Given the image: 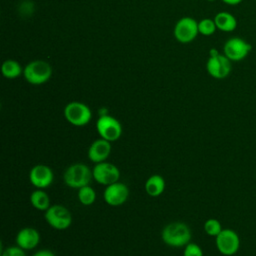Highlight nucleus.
<instances>
[{"label": "nucleus", "instance_id": "nucleus-1", "mask_svg": "<svg viewBox=\"0 0 256 256\" xmlns=\"http://www.w3.org/2000/svg\"><path fill=\"white\" fill-rule=\"evenodd\" d=\"M191 230L189 226L183 222H171L162 230L163 242L173 248L185 247L191 242Z\"/></svg>", "mask_w": 256, "mask_h": 256}, {"label": "nucleus", "instance_id": "nucleus-2", "mask_svg": "<svg viewBox=\"0 0 256 256\" xmlns=\"http://www.w3.org/2000/svg\"><path fill=\"white\" fill-rule=\"evenodd\" d=\"M92 178V170L84 163L71 164L63 174L64 183L68 187L74 189L89 185Z\"/></svg>", "mask_w": 256, "mask_h": 256}, {"label": "nucleus", "instance_id": "nucleus-3", "mask_svg": "<svg viewBox=\"0 0 256 256\" xmlns=\"http://www.w3.org/2000/svg\"><path fill=\"white\" fill-rule=\"evenodd\" d=\"M64 117L73 126L82 127L91 121L92 112L86 104L78 101H72L65 106Z\"/></svg>", "mask_w": 256, "mask_h": 256}, {"label": "nucleus", "instance_id": "nucleus-4", "mask_svg": "<svg viewBox=\"0 0 256 256\" xmlns=\"http://www.w3.org/2000/svg\"><path fill=\"white\" fill-rule=\"evenodd\" d=\"M23 73L27 82L33 85H40L50 79L52 68L46 61L35 60L25 66Z\"/></svg>", "mask_w": 256, "mask_h": 256}, {"label": "nucleus", "instance_id": "nucleus-5", "mask_svg": "<svg viewBox=\"0 0 256 256\" xmlns=\"http://www.w3.org/2000/svg\"><path fill=\"white\" fill-rule=\"evenodd\" d=\"M232 69L231 60L224 54L218 53L215 49L210 51V56L206 63V70L210 76L215 79L226 78Z\"/></svg>", "mask_w": 256, "mask_h": 256}, {"label": "nucleus", "instance_id": "nucleus-6", "mask_svg": "<svg viewBox=\"0 0 256 256\" xmlns=\"http://www.w3.org/2000/svg\"><path fill=\"white\" fill-rule=\"evenodd\" d=\"M46 222L56 230H65L72 224V214L63 205H51L44 213Z\"/></svg>", "mask_w": 256, "mask_h": 256}, {"label": "nucleus", "instance_id": "nucleus-7", "mask_svg": "<svg viewBox=\"0 0 256 256\" xmlns=\"http://www.w3.org/2000/svg\"><path fill=\"white\" fill-rule=\"evenodd\" d=\"M96 129L101 138L114 142L122 135V125L113 116L108 114L101 115L96 123Z\"/></svg>", "mask_w": 256, "mask_h": 256}, {"label": "nucleus", "instance_id": "nucleus-8", "mask_svg": "<svg viewBox=\"0 0 256 256\" xmlns=\"http://www.w3.org/2000/svg\"><path fill=\"white\" fill-rule=\"evenodd\" d=\"M215 244L220 254L224 256H232L239 250L240 238L234 230L226 228L215 237Z\"/></svg>", "mask_w": 256, "mask_h": 256}, {"label": "nucleus", "instance_id": "nucleus-9", "mask_svg": "<svg viewBox=\"0 0 256 256\" xmlns=\"http://www.w3.org/2000/svg\"><path fill=\"white\" fill-rule=\"evenodd\" d=\"M252 50V45L240 37L228 39L223 47L224 55L231 61H241L245 59Z\"/></svg>", "mask_w": 256, "mask_h": 256}, {"label": "nucleus", "instance_id": "nucleus-10", "mask_svg": "<svg viewBox=\"0 0 256 256\" xmlns=\"http://www.w3.org/2000/svg\"><path fill=\"white\" fill-rule=\"evenodd\" d=\"M92 174L93 179L97 183L105 186L113 184L120 179V170L118 167L106 161L95 164L92 169Z\"/></svg>", "mask_w": 256, "mask_h": 256}, {"label": "nucleus", "instance_id": "nucleus-11", "mask_svg": "<svg viewBox=\"0 0 256 256\" xmlns=\"http://www.w3.org/2000/svg\"><path fill=\"white\" fill-rule=\"evenodd\" d=\"M198 33V22L191 17L181 18L174 27V36L181 43L192 42Z\"/></svg>", "mask_w": 256, "mask_h": 256}, {"label": "nucleus", "instance_id": "nucleus-12", "mask_svg": "<svg viewBox=\"0 0 256 256\" xmlns=\"http://www.w3.org/2000/svg\"><path fill=\"white\" fill-rule=\"evenodd\" d=\"M129 197V189L126 184L117 181L113 184L106 186L103 192V198L105 202L113 207L124 204Z\"/></svg>", "mask_w": 256, "mask_h": 256}, {"label": "nucleus", "instance_id": "nucleus-13", "mask_svg": "<svg viewBox=\"0 0 256 256\" xmlns=\"http://www.w3.org/2000/svg\"><path fill=\"white\" fill-rule=\"evenodd\" d=\"M54 174L52 169L45 164H36L29 172L30 183L38 189L49 187L52 184Z\"/></svg>", "mask_w": 256, "mask_h": 256}, {"label": "nucleus", "instance_id": "nucleus-14", "mask_svg": "<svg viewBox=\"0 0 256 256\" xmlns=\"http://www.w3.org/2000/svg\"><path fill=\"white\" fill-rule=\"evenodd\" d=\"M112 147H111V142L107 141L103 138H99L94 140L91 145L88 148V158L90 161L94 162L95 164L104 162L107 160L111 153Z\"/></svg>", "mask_w": 256, "mask_h": 256}, {"label": "nucleus", "instance_id": "nucleus-15", "mask_svg": "<svg viewBox=\"0 0 256 256\" xmlns=\"http://www.w3.org/2000/svg\"><path fill=\"white\" fill-rule=\"evenodd\" d=\"M17 246L24 250H31L38 246L40 242V233L33 227H25L19 230L15 238Z\"/></svg>", "mask_w": 256, "mask_h": 256}, {"label": "nucleus", "instance_id": "nucleus-16", "mask_svg": "<svg viewBox=\"0 0 256 256\" xmlns=\"http://www.w3.org/2000/svg\"><path fill=\"white\" fill-rule=\"evenodd\" d=\"M165 180L161 175L154 174L150 176L144 185L146 193L151 197L160 196L165 190Z\"/></svg>", "mask_w": 256, "mask_h": 256}, {"label": "nucleus", "instance_id": "nucleus-17", "mask_svg": "<svg viewBox=\"0 0 256 256\" xmlns=\"http://www.w3.org/2000/svg\"><path fill=\"white\" fill-rule=\"evenodd\" d=\"M214 22L216 24L217 29L223 32H231L237 27L236 18L229 12H219L214 17Z\"/></svg>", "mask_w": 256, "mask_h": 256}, {"label": "nucleus", "instance_id": "nucleus-18", "mask_svg": "<svg viewBox=\"0 0 256 256\" xmlns=\"http://www.w3.org/2000/svg\"><path fill=\"white\" fill-rule=\"evenodd\" d=\"M30 203L35 209L44 212L51 206L49 195L43 189L38 188L30 194Z\"/></svg>", "mask_w": 256, "mask_h": 256}, {"label": "nucleus", "instance_id": "nucleus-19", "mask_svg": "<svg viewBox=\"0 0 256 256\" xmlns=\"http://www.w3.org/2000/svg\"><path fill=\"white\" fill-rule=\"evenodd\" d=\"M1 71L4 77L8 79H13L18 77L22 73V68L20 64L15 60H6L2 64Z\"/></svg>", "mask_w": 256, "mask_h": 256}, {"label": "nucleus", "instance_id": "nucleus-20", "mask_svg": "<svg viewBox=\"0 0 256 256\" xmlns=\"http://www.w3.org/2000/svg\"><path fill=\"white\" fill-rule=\"evenodd\" d=\"M77 197H78L79 202L82 205L90 206V205L94 204V202L96 200V192L91 186L86 185V186L78 189Z\"/></svg>", "mask_w": 256, "mask_h": 256}, {"label": "nucleus", "instance_id": "nucleus-21", "mask_svg": "<svg viewBox=\"0 0 256 256\" xmlns=\"http://www.w3.org/2000/svg\"><path fill=\"white\" fill-rule=\"evenodd\" d=\"M203 228L207 235L214 236V237H216L223 230L221 223L219 222V220H217L215 218L207 219L204 223Z\"/></svg>", "mask_w": 256, "mask_h": 256}, {"label": "nucleus", "instance_id": "nucleus-22", "mask_svg": "<svg viewBox=\"0 0 256 256\" xmlns=\"http://www.w3.org/2000/svg\"><path fill=\"white\" fill-rule=\"evenodd\" d=\"M217 27L216 24L214 22V19H209V18H205L202 19L200 22H198V30L199 33L204 35V36H211L215 33Z\"/></svg>", "mask_w": 256, "mask_h": 256}, {"label": "nucleus", "instance_id": "nucleus-23", "mask_svg": "<svg viewBox=\"0 0 256 256\" xmlns=\"http://www.w3.org/2000/svg\"><path fill=\"white\" fill-rule=\"evenodd\" d=\"M183 256H203V251L198 244L190 242L184 247Z\"/></svg>", "mask_w": 256, "mask_h": 256}, {"label": "nucleus", "instance_id": "nucleus-24", "mask_svg": "<svg viewBox=\"0 0 256 256\" xmlns=\"http://www.w3.org/2000/svg\"><path fill=\"white\" fill-rule=\"evenodd\" d=\"M1 256H26V255H25L24 249H22L21 247H19V246H11V247L6 248L2 252Z\"/></svg>", "mask_w": 256, "mask_h": 256}, {"label": "nucleus", "instance_id": "nucleus-25", "mask_svg": "<svg viewBox=\"0 0 256 256\" xmlns=\"http://www.w3.org/2000/svg\"><path fill=\"white\" fill-rule=\"evenodd\" d=\"M33 256H55V254L48 249H42L33 254Z\"/></svg>", "mask_w": 256, "mask_h": 256}, {"label": "nucleus", "instance_id": "nucleus-26", "mask_svg": "<svg viewBox=\"0 0 256 256\" xmlns=\"http://www.w3.org/2000/svg\"><path fill=\"white\" fill-rule=\"evenodd\" d=\"M225 4H228V5H238L240 4L243 0H222Z\"/></svg>", "mask_w": 256, "mask_h": 256}, {"label": "nucleus", "instance_id": "nucleus-27", "mask_svg": "<svg viewBox=\"0 0 256 256\" xmlns=\"http://www.w3.org/2000/svg\"><path fill=\"white\" fill-rule=\"evenodd\" d=\"M206 1H209V2H213V1H216V0H206Z\"/></svg>", "mask_w": 256, "mask_h": 256}, {"label": "nucleus", "instance_id": "nucleus-28", "mask_svg": "<svg viewBox=\"0 0 256 256\" xmlns=\"http://www.w3.org/2000/svg\"><path fill=\"white\" fill-rule=\"evenodd\" d=\"M254 1H256V0H254Z\"/></svg>", "mask_w": 256, "mask_h": 256}]
</instances>
